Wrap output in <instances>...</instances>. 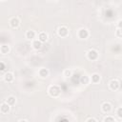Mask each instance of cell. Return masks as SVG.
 I'll use <instances>...</instances> for the list:
<instances>
[{
  "instance_id": "15",
  "label": "cell",
  "mask_w": 122,
  "mask_h": 122,
  "mask_svg": "<svg viewBox=\"0 0 122 122\" xmlns=\"http://www.w3.org/2000/svg\"><path fill=\"white\" fill-rule=\"evenodd\" d=\"M38 73H39V75H40L41 77H47L48 74H49V71H48L47 69H45V68H42V69L39 70Z\"/></svg>"
},
{
  "instance_id": "13",
  "label": "cell",
  "mask_w": 122,
  "mask_h": 122,
  "mask_svg": "<svg viewBox=\"0 0 122 122\" xmlns=\"http://www.w3.org/2000/svg\"><path fill=\"white\" fill-rule=\"evenodd\" d=\"M90 81H91V78H90L88 75H86V74H84V75H82V76L80 77V82H81V84L87 85V84L90 83Z\"/></svg>"
},
{
  "instance_id": "4",
  "label": "cell",
  "mask_w": 122,
  "mask_h": 122,
  "mask_svg": "<svg viewBox=\"0 0 122 122\" xmlns=\"http://www.w3.org/2000/svg\"><path fill=\"white\" fill-rule=\"evenodd\" d=\"M109 86H110V89H111L112 91H117V90L119 89V87H120V83H119L118 80L112 79V80H111Z\"/></svg>"
},
{
  "instance_id": "12",
  "label": "cell",
  "mask_w": 122,
  "mask_h": 122,
  "mask_svg": "<svg viewBox=\"0 0 122 122\" xmlns=\"http://www.w3.org/2000/svg\"><path fill=\"white\" fill-rule=\"evenodd\" d=\"M100 79H101V77H100V75H99L98 73H93V74H92L91 81H92V83L96 84V83H98V82L100 81Z\"/></svg>"
},
{
  "instance_id": "2",
  "label": "cell",
  "mask_w": 122,
  "mask_h": 122,
  "mask_svg": "<svg viewBox=\"0 0 122 122\" xmlns=\"http://www.w3.org/2000/svg\"><path fill=\"white\" fill-rule=\"evenodd\" d=\"M87 57H88L90 60H92V61L96 60V59L98 58V52H97V51H95V50H93V49L89 50L88 52H87Z\"/></svg>"
},
{
  "instance_id": "9",
  "label": "cell",
  "mask_w": 122,
  "mask_h": 122,
  "mask_svg": "<svg viewBox=\"0 0 122 122\" xmlns=\"http://www.w3.org/2000/svg\"><path fill=\"white\" fill-rule=\"evenodd\" d=\"M13 73L12 72H6L5 73V75H4V80L7 82V83H10V82H12L13 81Z\"/></svg>"
},
{
  "instance_id": "6",
  "label": "cell",
  "mask_w": 122,
  "mask_h": 122,
  "mask_svg": "<svg viewBox=\"0 0 122 122\" xmlns=\"http://www.w3.org/2000/svg\"><path fill=\"white\" fill-rule=\"evenodd\" d=\"M101 109L102 111L105 112V113H108L112 111V105L109 103V102H104L102 105H101Z\"/></svg>"
},
{
  "instance_id": "5",
  "label": "cell",
  "mask_w": 122,
  "mask_h": 122,
  "mask_svg": "<svg viewBox=\"0 0 122 122\" xmlns=\"http://www.w3.org/2000/svg\"><path fill=\"white\" fill-rule=\"evenodd\" d=\"M88 36H89V31H88L86 29L81 28V29L78 30V37H79V38H81V39H86V38H88Z\"/></svg>"
},
{
  "instance_id": "22",
  "label": "cell",
  "mask_w": 122,
  "mask_h": 122,
  "mask_svg": "<svg viewBox=\"0 0 122 122\" xmlns=\"http://www.w3.org/2000/svg\"><path fill=\"white\" fill-rule=\"evenodd\" d=\"M5 64H4V62H0V71H5Z\"/></svg>"
},
{
  "instance_id": "11",
  "label": "cell",
  "mask_w": 122,
  "mask_h": 122,
  "mask_svg": "<svg viewBox=\"0 0 122 122\" xmlns=\"http://www.w3.org/2000/svg\"><path fill=\"white\" fill-rule=\"evenodd\" d=\"M38 39L41 41V42H46L48 40V34L45 32V31H41L39 32L38 34Z\"/></svg>"
},
{
  "instance_id": "20",
  "label": "cell",
  "mask_w": 122,
  "mask_h": 122,
  "mask_svg": "<svg viewBox=\"0 0 122 122\" xmlns=\"http://www.w3.org/2000/svg\"><path fill=\"white\" fill-rule=\"evenodd\" d=\"M116 114H117V116H118L119 118L122 119V107H120V108L117 109V111H116Z\"/></svg>"
},
{
  "instance_id": "10",
  "label": "cell",
  "mask_w": 122,
  "mask_h": 122,
  "mask_svg": "<svg viewBox=\"0 0 122 122\" xmlns=\"http://www.w3.org/2000/svg\"><path fill=\"white\" fill-rule=\"evenodd\" d=\"M42 44L43 42H41L39 39H36V40H33L32 42V47L35 49V50H40L42 48Z\"/></svg>"
},
{
  "instance_id": "14",
  "label": "cell",
  "mask_w": 122,
  "mask_h": 122,
  "mask_svg": "<svg viewBox=\"0 0 122 122\" xmlns=\"http://www.w3.org/2000/svg\"><path fill=\"white\" fill-rule=\"evenodd\" d=\"M26 37L27 39H30V40H32L34 37H35V31L34 30H28L26 32Z\"/></svg>"
},
{
  "instance_id": "18",
  "label": "cell",
  "mask_w": 122,
  "mask_h": 122,
  "mask_svg": "<svg viewBox=\"0 0 122 122\" xmlns=\"http://www.w3.org/2000/svg\"><path fill=\"white\" fill-rule=\"evenodd\" d=\"M63 75H64L65 77H70V76H71V71L69 70V69H66V70L63 71Z\"/></svg>"
},
{
  "instance_id": "8",
  "label": "cell",
  "mask_w": 122,
  "mask_h": 122,
  "mask_svg": "<svg viewBox=\"0 0 122 122\" xmlns=\"http://www.w3.org/2000/svg\"><path fill=\"white\" fill-rule=\"evenodd\" d=\"M10 25L12 28H17V27H19V25H20V20H19L17 17H12V18L10 20Z\"/></svg>"
},
{
  "instance_id": "21",
  "label": "cell",
  "mask_w": 122,
  "mask_h": 122,
  "mask_svg": "<svg viewBox=\"0 0 122 122\" xmlns=\"http://www.w3.org/2000/svg\"><path fill=\"white\" fill-rule=\"evenodd\" d=\"M116 36H118V37H122V29L118 28V29L116 30Z\"/></svg>"
},
{
  "instance_id": "3",
  "label": "cell",
  "mask_w": 122,
  "mask_h": 122,
  "mask_svg": "<svg viewBox=\"0 0 122 122\" xmlns=\"http://www.w3.org/2000/svg\"><path fill=\"white\" fill-rule=\"evenodd\" d=\"M57 33L60 37H67L68 34H69V29L66 26H61V27L58 28Z\"/></svg>"
},
{
  "instance_id": "7",
  "label": "cell",
  "mask_w": 122,
  "mask_h": 122,
  "mask_svg": "<svg viewBox=\"0 0 122 122\" xmlns=\"http://www.w3.org/2000/svg\"><path fill=\"white\" fill-rule=\"evenodd\" d=\"M10 108V105L9 103H7V102H4V103L1 104L0 111H1L2 113H7V112H9Z\"/></svg>"
},
{
  "instance_id": "1",
  "label": "cell",
  "mask_w": 122,
  "mask_h": 122,
  "mask_svg": "<svg viewBox=\"0 0 122 122\" xmlns=\"http://www.w3.org/2000/svg\"><path fill=\"white\" fill-rule=\"evenodd\" d=\"M48 92H49V94H50L51 97H58L59 94H60V92H61V90H60V88H59L58 86L52 85V86H51V87L49 88Z\"/></svg>"
},
{
  "instance_id": "16",
  "label": "cell",
  "mask_w": 122,
  "mask_h": 122,
  "mask_svg": "<svg viewBox=\"0 0 122 122\" xmlns=\"http://www.w3.org/2000/svg\"><path fill=\"white\" fill-rule=\"evenodd\" d=\"M0 51H1V53L6 54L10 51V46L9 45H2L0 48Z\"/></svg>"
},
{
  "instance_id": "23",
  "label": "cell",
  "mask_w": 122,
  "mask_h": 122,
  "mask_svg": "<svg viewBox=\"0 0 122 122\" xmlns=\"http://www.w3.org/2000/svg\"><path fill=\"white\" fill-rule=\"evenodd\" d=\"M118 28L122 29V20H119L118 21Z\"/></svg>"
},
{
  "instance_id": "25",
  "label": "cell",
  "mask_w": 122,
  "mask_h": 122,
  "mask_svg": "<svg viewBox=\"0 0 122 122\" xmlns=\"http://www.w3.org/2000/svg\"><path fill=\"white\" fill-rule=\"evenodd\" d=\"M1 1H4V0H1Z\"/></svg>"
},
{
  "instance_id": "17",
  "label": "cell",
  "mask_w": 122,
  "mask_h": 122,
  "mask_svg": "<svg viewBox=\"0 0 122 122\" xmlns=\"http://www.w3.org/2000/svg\"><path fill=\"white\" fill-rule=\"evenodd\" d=\"M15 97L14 96H12V95H10V96H9L8 98H7V100H6V102L7 103H9L10 106H12V105H14L15 104Z\"/></svg>"
},
{
  "instance_id": "19",
  "label": "cell",
  "mask_w": 122,
  "mask_h": 122,
  "mask_svg": "<svg viewBox=\"0 0 122 122\" xmlns=\"http://www.w3.org/2000/svg\"><path fill=\"white\" fill-rule=\"evenodd\" d=\"M103 121H105V122H109V121L114 122V121H115V118L112 117V116H107V117H105V118L103 119Z\"/></svg>"
},
{
  "instance_id": "24",
  "label": "cell",
  "mask_w": 122,
  "mask_h": 122,
  "mask_svg": "<svg viewBox=\"0 0 122 122\" xmlns=\"http://www.w3.org/2000/svg\"><path fill=\"white\" fill-rule=\"evenodd\" d=\"M86 121H96V119L95 118H88Z\"/></svg>"
}]
</instances>
